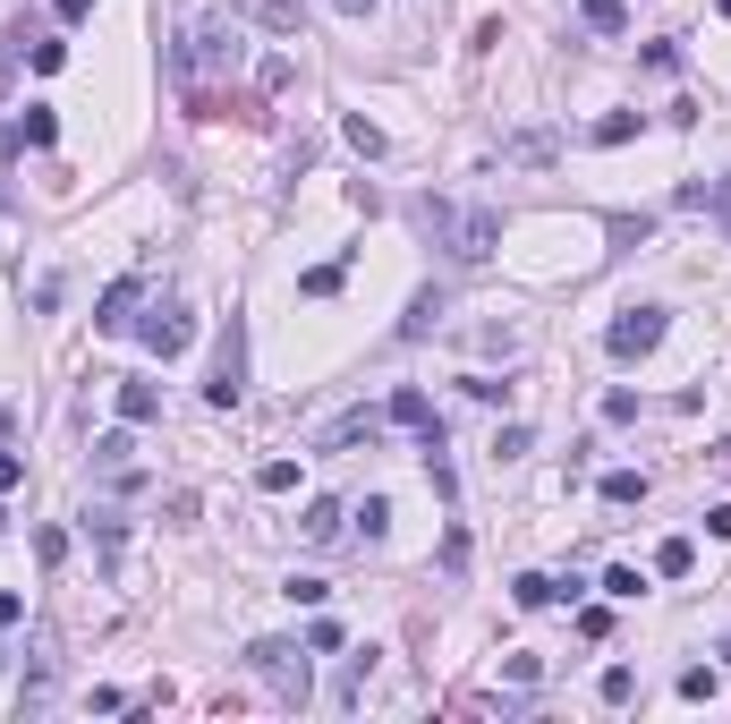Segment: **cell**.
Returning <instances> with one entry per match:
<instances>
[{"label":"cell","instance_id":"obj_20","mask_svg":"<svg viewBox=\"0 0 731 724\" xmlns=\"http://www.w3.org/2000/svg\"><path fill=\"white\" fill-rule=\"evenodd\" d=\"M596 691H605V707H630V699H638V673H630V665H612Z\"/></svg>","mask_w":731,"mask_h":724},{"label":"cell","instance_id":"obj_16","mask_svg":"<svg viewBox=\"0 0 731 724\" xmlns=\"http://www.w3.org/2000/svg\"><path fill=\"white\" fill-rule=\"evenodd\" d=\"M605 503H612V512L646 503V478H638V469H612V478H605Z\"/></svg>","mask_w":731,"mask_h":724},{"label":"cell","instance_id":"obj_13","mask_svg":"<svg viewBox=\"0 0 731 724\" xmlns=\"http://www.w3.org/2000/svg\"><path fill=\"white\" fill-rule=\"evenodd\" d=\"M578 18H587L596 34H621L630 26V0H578Z\"/></svg>","mask_w":731,"mask_h":724},{"label":"cell","instance_id":"obj_1","mask_svg":"<svg viewBox=\"0 0 731 724\" xmlns=\"http://www.w3.org/2000/svg\"><path fill=\"white\" fill-rule=\"evenodd\" d=\"M417 222L443 239L459 264H485L494 248H502V213H485V205H443V197H425V205H417Z\"/></svg>","mask_w":731,"mask_h":724},{"label":"cell","instance_id":"obj_7","mask_svg":"<svg viewBox=\"0 0 731 724\" xmlns=\"http://www.w3.org/2000/svg\"><path fill=\"white\" fill-rule=\"evenodd\" d=\"M222 61H239V34L222 26H196V43L179 52V68H222Z\"/></svg>","mask_w":731,"mask_h":724},{"label":"cell","instance_id":"obj_30","mask_svg":"<svg viewBox=\"0 0 731 724\" xmlns=\"http://www.w3.org/2000/svg\"><path fill=\"white\" fill-rule=\"evenodd\" d=\"M86 9H95V0H60V18H86Z\"/></svg>","mask_w":731,"mask_h":724},{"label":"cell","instance_id":"obj_33","mask_svg":"<svg viewBox=\"0 0 731 724\" xmlns=\"http://www.w3.org/2000/svg\"><path fill=\"white\" fill-rule=\"evenodd\" d=\"M715 9H723V18H731V0H715Z\"/></svg>","mask_w":731,"mask_h":724},{"label":"cell","instance_id":"obj_2","mask_svg":"<svg viewBox=\"0 0 731 724\" xmlns=\"http://www.w3.org/2000/svg\"><path fill=\"white\" fill-rule=\"evenodd\" d=\"M247 673H255L273 699H289V707H307V691H315V665L298 657L289 639H255V648H247Z\"/></svg>","mask_w":731,"mask_h":724},{"label":"cell","instance_id":"obj_29","mask_svg":"<svg viewBox=\"0 0 731 724\" xmlns=\"http://www.w3.org/2000/svg\"><path fill=\"white\" fill-rule=\"evenodd\" d=\"M18 614H26V605H18V596H9V589H0V630H9V623H18Z\"/></svg>","mask_w":731,"mask_h":724},{"label":"cell","instance_id":"obj_14","mask_svg":"<svg viewBox=\"0 0 731 724\" xmlns=\"http://www.w3.org/2000/svg\"><path fill=\"white\" fill-rule=\"evenodd\" d=\"M689 562H698L689 537H664V546H655V571H664V580H689Z\"/></svg>","mask_w":731,"mask_h":724},{"label":"cell","instance_id":"obj_26","mask_svg":"<svg viewBox=\"0 0 731 724\" xmlns=\"http://www.w3.org/2000/svg\"><path fill=\"white\" fill-rule=\"evenodd\" d=\"M680 699H715V665H689L680 673Z\"/></svg>","mask_w":731,"mask_h":724},{"label":"cell","instance_id":"obj_15","mask_svg":"<svg viewBox=\"0 0 731 724\" xmlns=\"http://www.w3.org/2000/svg\"><path fill=\"white\" fill-rule=\"evenodd\" d=\"M510 596H519V605H553V596H571V589H562V580H544V571H519Z\"/></svg>","mask_w":731,"mask_h":724},{"label":"cell","instance_id":"obj_17","mask_svg":"<svg viewBox=\"0 0 731 724\" xmlns=\"http://www.w3.org/2000/svg\"><path fill=\"white\" fill-rule=\"evenodd\" d=\"M307 537H315V546H332V537H341V503H307Z\"/></svg>","mask_w":731,"mask_h":724},{"label":"cell","instance_id":"obj_32","mask_svg":"<svg viewBox=\"0 0 731 724\" xmlns=\"http://www.w3.org/2000/svg\"><path fill=\"white\" fill-rule=\"evenodd\" d=\"M715 205H723V222H731V188H715Z\"/></svg>","mask_w":731,"mask_h":724},{"label":"cell","instance_id":"obj_27","mask_svg":"<svg viewBox=\"0 0 731 724\" xmlns=\"http://www.w3.org/2000/svg\"><path fill=\"white\" fill-rule=\"evenodd\" d=\"M26 486V461H18V452H0V494H18Z\"/></svg>","mask_w":731,"mask_h":724},{"label":"cell","instance_id":"obj_31","mask_svg":"<svg viewBox=\"0 0 731 724\" xmlns=\"http://www.w3.org/2000/svg\"><path fill=\"white\" fill-rule=\"evenodd\" d=\"M715 461H723V469H731V435H723V443H715Z\"/></svg>","mask_w":731,"mask_h":724},{"label":"cell","instance_id":"obj_3","mask_svg":"<svg viewBox=\"0 0 731 724\" xmlns=\"http://www.w3.org/2000/svg\"><path fill=\"white\" fill-rule=\"evenodd\" d=\"M239 393H247V332H239V316L222 325V359H213V384H204V401L213 409H239Z\"/></svg>","mask_w":731,"mask_h":724},{"label":"cell","instance_id":"obj_28","mask_svg":"<svg viewBox=\"0 0 731 724\" xmlns=\"http://www.w3.org/2000/svg\"><path fill=\"white\" fill-rule=\"evenodd\" d=\"M706 528H715V537H731V503H715V512H706Z\"/></svg>","mask_w":731,"mask_h":724},{"label":"cell","instance_id":"obj_23","mask_svg":"<svg viewBox=\"0 0 731 724\" xmlns=\"http://www.w3.org/2000/svg\"><path fill=\"white\" fill-rule=\"evenodd\" d=\"M630 136H638V120H630V111H612V120H596V145H630Z\"/></svg>","mask_w":731,"mask_h":724},{"label":"cell","instance_id":"obj_18","mask_svg":"<svg viewBox=\"0 0 731 724\" xmlns=\"http://www.w3.org/2000/svg\"><path fill=\"white\" fill-rule=\"evenodd\" d=\"M255 26H264V34H298V0H264Z\"/></svg>","mask_w":731,"mask_h":724},{"label":"cell","instance_id":"obj_10","mask_svg":"<svg viewBox=\"0 0 731 724\" xmlns=\"http://www.w3.org/2000/svg\"><path fill=\"white\" fill-rule=\"evenodd\" d=\"M375 427H383L375 409H350V418H341V427L323 435V452H350V443H375Z\"/></svg>","mask_w":731,"mask_h":724},{"label":"cell","instance_id":"obj_11","mask_svg":"<svg viewBox=\"0 0 731 724\" xmlns=\"http://www.w3.org/2000/svg\"><path fill=\"white\" fill-rule=\"evenodd\" d=\"M120 418H128V427H154V418H162V393H154V384H120Z\"/></svg>","mask_w":731,"mask_h":724},{"label":"cell","instance_id":"obj_12","mask_svg":"<svg viewBox=\"0 0 731 724\" xmlns=\"http://www.w3.org/2000/svg\"><path fill=\"white\" fill-rule=\"evenodd\" d=\"M86 537L102 546V562H120V537H128V520H120V512H86Z\"/></svg>","mask_w":731,"mask_h":724},{"label":"cell","instance_id":"obj_9","mask_svg":"<svg viewBox=\"0 0 731 724\" xmlns=\"http://www.w3.org/2000/svg\"><path fill=\"white\" fill-rule=\"evenodd\" d=\"M434 325H443V290H417V298H409V316H400V341H425Z\"/></svg>","mask_w":731,"mask_h":724},{"label":"cell","instance_id":"obj_8","mask_svg":"<svg viewBox=\"0 0 731 724\" xmlns=\"http://www.w3.org/2000/svg\"><path fill=\"white\" fill-rule=\"evenodd\" d=\"M391 427H409V435H425V427H443V418H434V401L417 393V384H400V393H391Z\"/></svg>","mask_w":731,"mask_h":724},{"label":"cell","instance_id":"obj_34","mask_svg":"<svg viewBox=\"0 0 731 724\" xmlns=\"http://www.w3.org/2000/svg\"><path fill=\"white\" fill-rule=\"evenodd\" d=\"M723 657H731V639H723Z\"/></svg>","mask_w":731,"mask_h":724},{"label":"cell","instance_id":"obj_25","mask_svg":"<svg viewBox=\"0 0 731 724\" xmlns=\"http://www.w3.org/2000/svg\"><path fill=\"white\" fill-rule=\"evenodd\" d=\"M298 290H307V298H332V290H341V264H315V273H307Z\"/></svg>","mask_w":731,"mask_h":724},{"label":"cell","instance_id":"obj_22","mask_svg":"<svg viewBox=\"0 0 731 724\" xmlns=\"http://www.w3.org/2000/svg\"><path fill=\"white\" fill-rule=\"evenodd\" d=\"M255 486H264V494H289V486H298V461H264V469H255Z\"/></svg>","mask_w":731,"mask_h":724},{"label":"cell","instance_id":"obj_21","mask_svg":"<svg viewBox=\"0 0 731 724\" xmlns=\"http://www.w3.org/2000/svg\"><path fill=\"white\" fill-rule=\"evenodd\" d=\"M605 589L621 596V605H630V596H646V571H630V562H612V571H605Z\"/></svg>","mask_w":731,"mask_h":724},{"label":"cell","instance_id":"obj_4","mask_svg":"<svg viewBox=\"0 0 731 724\" xmlns=\"http://www.w3.org/2000/svg\"><path fill=\"white\" fill-rule=\"evenodd\" d=\"M664 307H630V316H612V332H605V350L612 359H646V350H655V341H664Z\"/></svg>","mask_w":731,"mask_h":724},{"label":"cell","instance_id":"obj_19","mask_svg":"<svg viewBox=\"0 0 731 724\" xmlns=\"http://www.w3.org/2000/svg\"><path fill=\"white\" fill-rule=\"evenodd\" d=\"M18 136H26V145H52V136H60V120H52L43 102H26V120H18Z\"/></svg>","mask_w":731,"mask_h":724},{"label":"cell","instance_id":"obj_24","mask_svg":"<svg viewBox=\"0 0 731 724\" xmlns=\"http://www.w3.org/2000/svg\"><path fill=\"white\" fill-rule=\"evenodd\" d=\"M510 154H519V163H544V154H553V136L528 129V136H510Z\"/></svg>","mask_w":731,"mask_h":724},{"label":"cell","instance_id":"obj_5","mask_svg":"<svg viewBox=\"0 0 731 724\" xmlns=\"http://www.w3.org/2000/svg\"><path fill=\"white\" fill-rule=\"evenodd\" d=\"M136 332H145V350H154V359H179V350L196 341V316H188V307H154Z\"/></svg>","mask_w":731,"mask_h":724},{"label":"cell","instance_id":"obj_6","mask_svg":"<svg viewBox=\"0 0 731 724\" xmlns=\"http://www.w3.org/2000/svg\"><path fill=\"white\" fill-rule=\"evenodd\" d=\"M136 290H145L136 273H128V282H111V290H102V307H95V332H128V325H136Z\"/></svg>","mask_w":731,"mask_h":724}]
</instances>
